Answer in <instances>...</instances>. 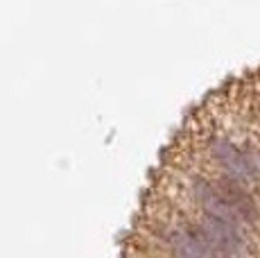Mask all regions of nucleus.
<instances>
[{
  "label": "nucleus",
  "mask_w": 260,
  "mask_h": 258,
  "mask_svg": "<svg viewBox=\"0 0 260 258\" xmlns=\"http://www.w3.org/2000/svg\"><path fill=\"white\" fill-rule=\"evenodd\" d=\"M211 154H213L215 161L222 166L224 175L231 177V179L249 181V179H258L260 177V168L251 158V154H249V152H240L231 141H226V138H213Z\"/></svg>",
  "instance_id": "f257e3e1"
},
{
  "label": "nucleus",
  "mask_w": 260,
  "mask_h": 258,
  "mask_svg": "<svg viewBox=\"0 0 260 258\" xmlns=\"http://www.w3.org/2000/svg\"><path fill=\"white\" fill-rule=\"evenodd\" d=\"M199 231L211 242L215 254L233 256L242 249V233H240V227L233 224V222L219 220V217L204 213L202 222H199Z\"/></svg>",
  "instance_id": "f03ea898"
},
{
  "label": "nucleus",
  "mask_w": 260,
  "mask_h": 258,
  "mask_svg": "<svg viewBox=\"0 0 260 258\" xmlns=\"http://www.w3.org/2000/svg\"><path fill=\"white\" fill-rule=\"evenodd\" d=\"M215 186L219 188V192L226 197L229 204L233 206V211L238 213L240 222H253L258 217L256 202H253V197L249 195L242 186H240V181H236V179H231V177L224 175V177H219V179L215 181Z\"/></svg>",
  "instance_id": "7ed1b4c3"
}]
</instances>
